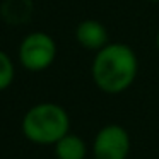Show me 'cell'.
<instances>
[{
    "mask_svg": "<svg viewBox=\"0 0 159 159\" xmlns=\"http://www.w3.org/2000/svg\"><path fill=\"white\" fill-rule=\"evenodd\" d=\"M130 134L118 123L104 125L93 140L94 159H127L130 154Z\"/></svg>",
    "mask_w": 159,
    "mask_h": 159,
    "instance_id": "cell-4",
    "label": "cell"
},
{
    "mask_svg": "<svg viewBox=\"0 0 159 159\" xmlns=\"http://www.w3.org/2000/svg\"><path fill=\"white\" fill-rule=\"evenodd\" d=\"M139 74V58L134 48L125 43H108L96 52L91 63L93 82L104 94H121L130 89Z\"/></svg>",
    "mask_w": 159,
    "mask_h": 159,
    "instance_id": "cell-1",
    "label": "cell"
},
{
    "mask_svg": "<svg viewBox=\"0 0 159 159\" xmlns=\"http://www.w3.org/2000/svg\"><path fill=\"white\" fill-rule=\"evenodd\" d=\"M156 46H157V52H159V31H157V36H156Z\"/></svg>",
    "mask_w": 159,
    "mask_h": 159,
    "instance_id": "cell-9",
    "label": "cell"
},
{
    "mask_svg": "<svg viewBox=\"0 0 159 159\" xmlns=\"http://www.w3.org/2000/svg\"><path fill=\"white\" fill-rule=\"evenodd\" d=\"M75 39L84 50L89 52H99L110 43L108 29L103 22L96 19H84L75 28Z\"/></svg>",
    "mask_w": 159,
    "mask_h": 159,
    "instance_id": "cell-5",
    "label": "cell"
},
{
    "mask_svg": "<svg viewBox=\"0 0 159 159\" xmlns=\"http://www.w3.org/2000/svg\"><path fill=\"white\" fill-rule=\"evenodd\" d=\"M22 134L38 145H55L70 132V116L57 103H38L29 108L22 118Z\"/></svg>",
    "mask_w": 159,
    "mask_h": 159,
    "instance_id": "cell-2",
    "label": "cell"
},
{
    "mask_svg": "<svg viewBox=\"0 0 159 159\" xmlns=\"http://www.w3.org/2000/svg\"><path fill=\"white\" fill-rule=\"evenodd\" d=\"M147 2H152V4H159V0H147Z\"/></svg>",
    "mask_w": 159,
    "mask_h": 159,
    "instance_id": "cell-10",
    "label": "cell"
},
{
    "mask_svg": "<svg viewBox=\"0 0 159 159\" xmlns=\"http://www.w3.org/2000/svg\"><path fill=\"white\" fill-rule=\"evenodd\" d=\"M57 53V41L45 31H33L26 34L17 50L19 63L29 72H43L50 69Z\"/></svg>",
    "mask_w": 159,
    "mask_h": 159,
    "instance_id": "cell-3",
    "label": "cell"
},
{
    "mask_svg": "<svg viewBox=\"0 0 159 159\" xmlns=\"http://www.w3.org/2000/svg\"><path fill=\"white\" fill-rule=\"evenodd\" d=\"M33 12H34L33 0H4L0 5V16L11 26H21L29 22Z\"/></svg>",
    "mask_w": 159,
    "mask_h": 159,
    "instance_id": "cell-6",
    "label": "cell"
},
{
    "mask_svg": "<svg viewBox=\"0 0 159 159\" xmlns=\"http://www.w3.org/2000/svg\"><path fill=\"white\" fill-rule=\"evenodd\" d=\"M53 147L57 159H86L87 156V145L84 139L70 132L60 139Z\"/></svg>",
    "mask_w": 159,
    "mask_h": 159,
    "instance_id": "cell-7",
    "label": "cell"
},
{
    "mask_svg": "<svg viewBox=\"0 0 159 159\" xmlns=\"http://www.w3.org/2000/svg\"><path fill=\"white\" fill-rule=\"evenodd\" d=\"M14 77H16L14 62L4 50H0V91L9 89L14 82Z\"/></svg>",
    "mask_w": 159,
    "mask_h": 159,
    "instance_id": "cell-8",
    "label": "cell"
}]
</instances>
